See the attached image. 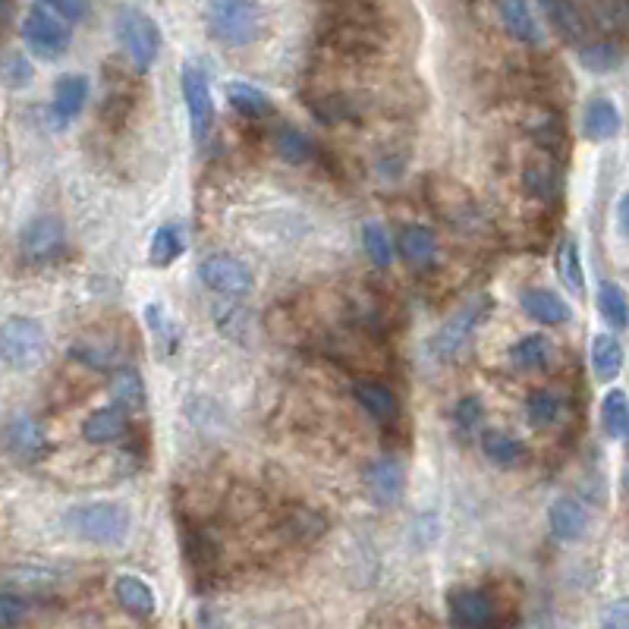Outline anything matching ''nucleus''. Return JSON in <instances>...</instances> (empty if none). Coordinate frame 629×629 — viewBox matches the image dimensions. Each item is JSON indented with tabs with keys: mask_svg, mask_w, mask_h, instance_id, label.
Listing matches in <instances>:
<instances>
[{
	"mask_svg": "<svg viewBox=\"0 0 629 629\" xmlns=\"http://www.w3.org/2000/svg\"><path fill=\"white\" fill-rule=\"evenodd\" d=\"M67 526L76 538L89 541L98 548H120L133 529V513L126 504L114 501H95V504H79L67 513Z\"/></svg>",
	"mask_w": 629,
	"mask_h": 629,
	"instance_id": "1",
	"label": "nucleus"
},
{
	"mask_svg": "<svg viewBox=\"0 0 629 629\" xmlns=\"http://www.w3.org/2000/svg\"><path fill=\"white\" fill-rule=\"evenodd\" d=\"M208 29L227 48H246L265 32V13L258 0H208Z\"/></svg>",
	"mask_w": 629,
	"mask_h": 629,
	"instance_id": "2",
	"label": "nucleus"
},
{
	"mask_svg": "<svg viewBox=\"0 0 629 629\" xmlns=\"http://www.w3.org/2000/svg\"><path fill=\"white\" fill-rule=\"evenodd\" d=\"M0 350H4V362L13 372H32L48 356V334L41 328V321L13 315L4 321L0 331Z\"/></svg>",
	"mask_w": 629,
	"mask_h": 629,
	"instance_id": "3",
	"label": "nucleus"
},
{
	"mask_svg": "<svg viewBox=\"0 0 629 629\" xmlns=\"http://www.w3.org/2000/svg\"><path fill=\"white\" fill-rule=\"evenodd\" d=\"M117 35H120V45L123 51L133 60L136 73H148L155 67L158 51H161V32L158 23L142 10L126 7L117 13Z\"/></svg>",
	"mask_w": 629,
	"mask_h": 629,
	"instance_id": "4",
	"label": "nucleus"
},
{
	"mask_svg": "<svg viewBox=\"0 0 629 629\" xmlns=\"http://www.w3.org/2000/svg\"><path fill=\"white\" fill-rule=\"evenodd\" d=\"M491 309H494L491 296H485V293L475 296L472 302H466V306L460 312H453L444 328L431 337V343H428L431 353H435L438 359H453L472 340V334L482 328L485 318L491 315Z\"/></svg>",
	"mask_w": 629,
	"mask_h": 629,
	"instance_id": "5",
	"label": "nucleus"
},
{
	"mask_svg": "<svg viewBox=\"0 0 629 629\" xmlns=\"http://www.w3.org/2000/svg\"><path fill=\"white\" fill-rule=\"evenodd\" d=\"M19 32H23V41L29 45V51L38 54V57H45V60H60L70 51V41H73L70 29L63 26L57 19V13L45 4H38L26 13Z\"/></svg>",
	"mask_w": 629,
	"mask_h": 629,
	"instance_id": "6",
	"label": "nucleus"
},
{
	"mask_svg": "<svg viewBox=\"0 0 629 629\" xmlns=\"http://www.w3.org/2000/svg\"><path fill=\"white\" fill-rule=\"evenodd\" d=\"M180 85H183V101H186V114H189V126H192V139L205 145L214 133V117H218L208 76L195 67V63H186L180 73Z\"/></svg>",
	"mask_w": 629,
	"mask_h": 629,
	"instance_id": "7",
	"label": "nucleus"
},
{
	"mask_svg": "<svg viewBox=\"0 0 629 629\" xmlns=\"http://www.w3.org/2000/svg\"><path fill=\"white\" fill-rule=\"evenodd\" d=\"M67 249V227L57 214H38L19 233V255L29 265H48Z\"/></svg>",
	"mask_w": 629,
	"mask_h": 629,
	"instance_id": "8",
	"label": "nucleus"
},
{
	"mask_svg": "<svg viewBox=\"0 0 629 629\" xmlns=\"http://www.w3.org/2000/svg\"><path fill=\"white\" fill-rule=\"evenodd\" d=\"M199 277L202 284L221 296H233V299H243L252 293V271L240 262V258L233 255H211L199 265Z\"/></svg>",
	"mask_w": 629,
	"mask_h": 629,
	"instance_id": "9",
	"label": "nucleus"
},
{
	"mask_svg": "<svg viewBox=\"0 0 629 629\" xmlns=\"http://www.w3.org/2000/svg\"><path fill=\"white\" fill-rule=\"evenodd\" d=\"M4 444L16 463H35L41 460V453H45L48 438L35 416H29V412H13L4 428Z\"/></svg>",
	"mask_w": 629,
	"mask_h": 629,
	"instance_id": "10",
	"label": "nucleus"
},
{
	"mask_svg": "<svg viewBox=\"0 0 629 629\" xmlns=\"http://www.w3.org/2000/svg\"><path fill=\"white\" fill-rule=\"evenodd\" d=\"M447 607L450 617L457 626H469V629H482V626H497L501 617H497V604L488 592L482 589H457L447 595Z\"/></svg>",
	"mask_w": 629,
	"mask_h": 629,
	"instance_id": "11",
	"label": "nucleus"
},
{
	"mask_svg": "<svg viewBox=\"0 0 629 629\" xmlns=\"http://www.w3.org/2000/svg\"><path fill=\"white\" fill-rule=\"evenodd\" d=\"M136 101H139L136 82L129 79L126 73H120L117 79H111V85H107V95H104V101H101L98 120H101L107 129H111V133H120V129L129 123V117H133Z\"/></svg>",
	"mask_w": 629,
	"mask_h": 629,
	"instance_id": "12",
	"label": "nucleus"
},
{
	"mask_svg": "<svg viewBox=\"0 0 629 629\" xmlns=\"http://www.w3.org/2000/svg\"><path fill=\"white\" fill-rule=\"evenodd\" d=\"M183 554H186V567L192 570L195 582H211L218 576V545H214V538L199 529V526H186L183 523Z\"/></svg>",
	"mask_w": 629,
	"mask_h": 629,
	"instance_id": "13",
	"label": "nucleus"
},
{
	"mask_svg": "<svg viewBox=\"0 0 629 629\" xmlns=\"http://www.w3.org/2000/svg\"><path fill=\"white\" fill-rule=\"evenodd\" d=\"M365 488H368V494H372L378 504L394 507L400 497H403L406 472H403V466L394 457H381L375 463H368V469H365Z\"/></svg>",
	"mask_w": 629,
	"mask_h": 629,
	"instance_id": "14",
	"label": "nucleus"
},
{
	"mask_svg": "<svg viewBox=\"0 0 629 629\" xmlns=\"http://www.w3.org/2000/svg\"><path fill=\"white\" fill-rule=\"evenodd\" d=\"M397 249H400V258L406 265L412 268H431L438 262V255H441V246H438V236L435 230H428L425 224H406L400 227L397 233Z\"/></svg>",
	"mask_w": 629,
	"mask_h": 629,
	"instance_id": "15",
	"label": "nucleus"
},
{
	"mask_svg": "<svg viewBox=\"0 0 629 629\" xmlns=\"http://www.w3.org/2000/svg\"><path fill=\"white\" fill-rule=\"evenodd\" d=\"M85 101H89V79L79 76V73H67L54 82V101H51V114L57 120V126H67L73 123Z\"/></svg>",
	"mask_w": 629,
	"mask_h": 629,
	"instance_id": "16",
	"label": "nucleus"
},
{
	"mask_svg": "<svg viewBox=\"0 0 629 629\" xmlns=\"http://www.w3.org/2000/svg\"><path fill=\"white\" fill-rule=\"evenodd\" d=\"M519 306H523V312L545 324V328H557V324H567L570 321V306L567 299L557 296L554 290H541V287H532V290H523L519 293Z\"/></svg>",
	"mask_w": 629,
	"mask_h": 629,
	"instance_id": "17",
	"label": "nucleus"
},
{
	"mask_svg": "<svg viewBox=\"0 0 629 629\" xmlns=\"http://www.w3.org/2000/svg\"><path fill=\"white\" fill-rule=\"evenodd\" d=\"M353 394H356L359 406L368 412V416H372L375 422H381V425L394 422L400 416V400H397V394L384 381H378V378H362V381H356Z\"/></svg>",
	"mask_w": 629,
	"mask_h": 629,
	"instance_id": "18",
	"label": "nucleus"
},
{
	"mask_svg": "<svg viewBox=\"0 0 629 629\" xmlns=\"http://www.w3.org/2000/svg\"><path fill=\"white\" fill-rule=\"evenodd\" d=\"M623 129V120H620V111H617V104L611 98H592L589 104H585V111H582V133L585 139H592V142H611L617 139V133Z\"/></svg>",
	"mask_w": 629,
	"mask_h": 629,
	"instance_id": "19",
	"label": "nucleus"
},
{
	"mask_svg": "<svg viewBox=\"0 0 629 629\" xmlns=\"http://www.w3.org/2000/svg\"><path fill=\"white\" fill-rule=\"evenodd\" d=\"M114 595L120 601V607L126 614H133L139 620H148L151 614L158 611V598H155V589L136 573H120L114 579Z\"/></svg>",
	"mask_w": 629,
	"mask_h": 629,
	"instance_id": "20",
	"label": "nucleus"
},
{
	"mask_svg": "<svg viewBox=\"0 0 629 629\" xmlns=\"http://www.w3.org/2000/svg\"><path fill=\"white\" fill-rule=\"evenodd\" d=\"M548 526L551 535L560 541H579L589 532V510H585L573 497H557L548 510Z\"/></svg>",
	"mask_w": 629,
	"mask_h": 629,
	"instance_id": "21",
	"label": "nucleus"
},
{
	"mask_svg": "<svg viewBox=\"0 0 629 629\" xmlns=\"http://www.w3.org/2000/svg\"><path fill=\"white\" fill-rule=\"evenodd\" d=\"M126 431H129L126 409L117 406V403L95 409L92 416L82 422V438L89 444H114V441L126 438Z\"/></svg>",
	"mask_w": 629,
	"mask_h": 629,
	"instance_id": "22",
	"label": "nucleus"
},
{
	"mask_svg": "<svg viewBox=\"0 0 629 629\" xmlns=\"http://www.w3.org/2000/svg\"><path fill=\"white\" fill-rule=\"evenodd\" d=\"M501 19L507 32L516 41H523V45H541L545 41V32H541V23L529 0H501Z\"/></svg>",
	"mask_w": 629,
	"mask_h": 629,
	"instance_id": "23",
	"label": "nucleus"
},
{
	"mask_svg": "<svg viewBox=\"0 0 629 629\" xmlns=\"http://www.w3.org/2000/svg\"><path fill=\"white\" fill-rule=\"evenodd\" d=\"M510 362L516 372H548L554 362V343L541 334L519 337L510 346Z\"/></svg>",
	"mask_w": 629,
	"mask_h": 629,
	"instance_id": "24",
	"label": "nucleus"
},
{
	"mask_svg": "<svg viewBox=\"0 0 629 629\" xmlns=\"http://www.w3.org/2000/svg\"><path fill=\"white\" fill-rule=\"evenodd\" d=\"M482 453L501 469H513L529 457L526 444L519 438H513L504 428H485L482 431Z\"/></svg>",
	"mask_w": 629,
	"mask_h": 629,
	"instance_id": "25",
	"label": "nucleus"
},
{
	"mask_svg": "<svg viewBox=\"0 0 629 629\" xmlns=\"http://www.w3.org/2000/svg\"><path fill=\"white\" fill-rule=\"evenodd\" d=\"M274 151H277V158H284L287 164H309L315 155H318V145L315 139L306 133V129H299V126H290L284 123L280 129H274Z\"/></svg>",
	"mask_w": 629,
	"mask_h": 629,
	"instance_id": "26",
	"label": "nucleus"
},
{
	"mask_svg": "<svg viewBox=\"0 0 629 629\" xmlns=\"http://www.w3.org/2000/svg\"><path fill=\"white\" fill-rule=\"evenodd\" d=\"M227 98L233 104V111L246 117V120H265L274 114V101L268 98V92H262L258 85L249 82H230L227 85Z\"/></svg>",
	"mask_w": 629,
	"mask_h": 629,
	"instance_id": "27",
	"label": "nucleus"
},
{
	"mask_svg": "<svg viewBox=\"0 0 629 629\" xmlns=\"http://www.w3.org/2000/svg\"><path fill=\"white\" fill-rule=\"evenodd\" d=\"M541 7H545L551 26L557 29V35L573 41V45H576V41H582L585 32H589V23H585L582 10L573 4V0H541Z\"/></svg>",
	"mask_w": 629,
	"mask_h": 629,
	"instance_id": "28",
	"label": "nucleus"
},
{
	"mask_svg": "<svg viewBox=\"0 0 629 629\" xmlns=\"http://www.w3.org/2000/svg\"><path fill=\"white\" fill-rule=\"evenodd\" d=\"M186 252V233L180 224H161L151 236V249H148V262L155 268H167Z\"/></svg>",
	"mask_w": 629,
	"mask_h": 629,
	"instance_id": "29",
	"label": "nucleus"
},
{
	"mask_svg": "<svg viewBox=\"0 0 629 629\" xmlns=\"http://www.w3.org/2000/svg\"><path fill=\"white\" fill-rule=\"evenodd\" d=\"M623 368V346L611 334H598L592 340V372L598 381H614Z\"/></svg>",
	"mask_w": 629,
	"mask_h": 629,
	"instance_id": "30",
	"label": "nucleus"
},
{
	"mask_svg": "<svg viewBox=\"0 0 629 629\" xmlns=\"http://www.w3.org/2000/svg\"><path fill=\"white\" fill-rule=\"evenodd\" d=\"M111 400L123 409H145V384H142V375L136 372V368H117L114 378H111Z\"/></svg>",
	"mask_w": 629,
	"mask_h": 629,
	"instance_id": "31",
	"label": "nucleus"
},
{
	"mask_svg": "<svg viewBox=\"0 0 629 629\" xmlns=\"http://www.w3.org/2000/svg\"><path fill=\"white\" fill-rule=\"evenodd\" d=\"M601 425L607 438H626L629 435V400L623 390H607L601 400Z\"/></svg>",
	"mask_w": 629,
	"mask_h": 629,
	"instance_id": "32",
	"label": "nucleus"
},
{
	"mask_svg": "<svg viewBox=\"0 0 629 629\" xmlns=\"http://www.w3.org/2000/svg\"><path fill=\"white\" fill-rule=\"evenodd\" d=\"M563 416V400L554 390H532L526 400V419L532 428H551Z\"/></svg>",
	"mask_w": 629,
	"mask_h": 629,
	"instance_id": "33",
	"label": "nucleus"
},
{
	"mask_svg": "<svg viewBox=\"0 0 629 629\" xmlns=\"http://www.w3.org/2000/svg\"><path fill=\"white\" fill-rule=\"evenodd\" d=\"M579 63L582 70H589L595 76L614 73L623 63V51L614 45V41H595V45H582L579 48Z\"/></svg>",
	"mask_w": 629,
	"mask_h": 629,
	"instance_id": "34",
	"label": "nucleus"
},
{
	"mask_svg": "<svg viewBox=\"0 0 629 629\" xmlns=\"http://www.w3.org/2000/svg\"><path fill=\"white\" fill-rule=\"evenodd\" d=\"M598 312H601V318L611 324L614 331H623L626 324H629L626 293L614 284V280H604V284L598 287Z\"/></svg>",
	"mask_w": 629,
	"mask_h": 629,
	"instance_id": "35",
	"label": "nucleus"
},
{
	"mask_svg": "<svg viewBox=\"0 0 629 629\" xmlns=\"http://www.w3.org/2000/svg\"><path fill=\"white\" fill-rule=\"evenodd\" d=\"M523 189L532 195V199H541L554 205L560 199V177L554 167H545V164H532L523 170Z\"/></svg>",
	"mask_w": 629,
	"mask_h": 629,
	"instance_id": "36",
	"label": "nucleus"
},
{
	"mask_svg": "<svg viewBox=\"0 0 629 629\" xmlns=\"http://www.w3.org/2000/svg\"><path fill=\"white\" fill-rule=\"evenodd\" d=\"M557 271H560V280L567 284L573 293H585V271H582V255H579V243L573 240V236H567V240L560 243L557 249Z\"/></svg>",
	"mask_w": 629,
	"mask_h": 629,
	"instance_id": "37",
	"label": "nucleus"
},
{
	"mask_svg": "<svg viewBox=\"0 0 629 629\" xmlns=\"http://www.w3.org/2000/svg\"><path fill=\"white\" fill-rule=\"evenodd\" d=\"M362 249L368 258H372L375 268H390V262H394V243H390L384 224H378V221H368L362 227Z\"/></svg>",
	"mask_w": 629,
	"mask_h": 629,
	"instance_id": "38",
	"label": "nucleus"
},
{
	"mask_svg": "<svg viewBox=\"0 0 629 629\" xmlns=\"http://www.w3.org/2000/svg\"><path fill=\"white\" fill-rule=\"evenodd\" d=\"M485 422V403L479 397H463L457 406H453V428H457V435L460 438H469L475 435V431L482 428Z\"/></svg>",
	"mask_w": 629,
	"mask_h": 629,
	"instance_id": "39",
	"label": "nucleus"
},
{
	"mask_svg": "<svg viewBox=\"0 0 629 629\" xmlns=\"http://www.w3.org/2000/svg\"><path fill=\"white\" fill-rule=\"evenodd\" d=\"M532 139L545 151H551L554 158H560V151L567 148V129H563L557 117H541V123H535L532 129Z\"/></svg>",
	"mask_w": 629,
	"mask_h": 629,
	"instance_id": "40",
	"label": "nucleus"
},
{
	"mask_svg": "<svg viewBox=\"0 0 629 629\" xmlns=\"http://www.w3.org/2000/svg\"><path fill=\"white\" fill-rule=\"evenodd\" d=\"M145 321H148V331L155 334V340L164 343V350H173V346H177V324L167 318L161 302H148Z\"/></svg>",
	"mask_w": 629,
	"mask_h": 629,
	"instance_id": "41",
	"label": "nucleus"
},
{
	"mask_svg": "<svg viewBox=\"0 0 629 629\" xmlns=\"http://www.w3.org/2000/svg\"><path fill=\"white\" fill-rule=\"evenodd\" d=\"M284 529L296 538V541H312V538H318L321 535V519L309 510V507H293L290 510V516H287V523H284Z\"/></svg>",
	"mask_w": 629,
	"mask_h": 629,
	"instance_id": "42",
	"label": "nucleus"
},
{
	"mask_svg": "<svg viewBox=\"0 0 629 629\" xmlns=\"http://www.w3.org/2000/svg\"><path fill=\"white\" fill-rule=\"evenodd\" d=\"M4 79H7V89H26V85H32V79H35L32 60L19 51H10L4 57Z\"/></svg>",
	"mask_w": 629,
	"mask_h": 629,
	"instance_id": "43",
	"label": "nucleus"
},
{
	"mask_svg": "<svg viewBox=\"0 0 629 629\" xmlns=\"http://www.w3.org/2000/svg\"><path fill=\"white\" fill-rule=\"evenodd\" d=\"M309 107H312V114H315L321 123H331V126L353 117V104L346 101V98H340V95H328V98H321V101H315V104H309Z\"/></svg>",
	"mask_w": 629,
	"mask_h": 629,
	"instance_id": "44",
	"label": "nucleus"
},
{
	"mask_svg": "<svg viewBox=\"0 0 629 629\" xmlns=\"http://www.w3.org/2000/svg\"><path fill=\"white\" fill-rule=\"evenodd\" d=\"M29 611V604H26V595L23 592H13V589H4V595H0V620H4V626H16V623H23Z\"/></svg>",
	"mask_w": 629,
	"mask_h": 629,
	"instance_id": "45",
	"label": "nucleus"
},
{
	"mask_svg": "<svg viewBox=\"0 0 629 629\" xmlns=\"http://www.w3.org/2000/svg\"><path fill=\"white\" fill-rule=\"evenodd\" d=\"M38 4L51 7L60 19H67V23H82V19L89 16V0H38Z\"/></svg>",
	"mask_w": 629,
	"mask_h": 629,
	"instance_id": "46",
	"label": "nucleus"
},
{
	"mask_svg": "<svg viewBox=\"0 0 629 629\" xmlns=\"http://www.w3.org/2000/svg\"><path fill=\"white\" fill-rule=\"evenodd\" d=\"M601 626H611V629H629V598L611 601L604 607L601 614Z\"/></svg>",
	"mask_w": 629,
	"mask_h": 629,
	"instance_id": "47",
	"label": "nucleus"
},
{
	"mask_svg": "<svg viewBox=\"0 0 629 629\" xmlns=\"http://www.w3.org/2000/svg\"><path fill=\"white\" fill-rule=\"evenodd\" d=\"M617 227H620V233L629 240V192H623L620 202H617Z\"/></svg>",
	"mask_w": 629,
	"mask_h": 629,
	"instance_id": "48",
	"label": "nucleus"
},
{
	"mask_svg": "<svg viewBox=\"0 0 629 629\" xmlns=\"http://www.w3.org/2000/svg\"><path fill=\"white\" fill-rule=\"evenodd\" d=\"M623 491L629 494V453H626V463H623Z\"/></svg>",
	"mask_w": 629,
	"mask_h": 629,
	"instance_id": "49",
	"label": "nucleus"
}]
</instances>
